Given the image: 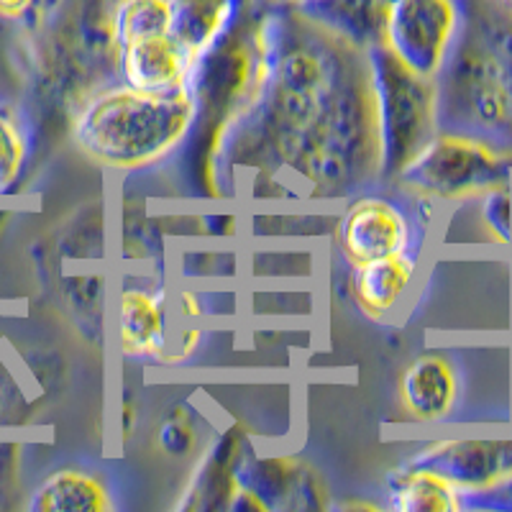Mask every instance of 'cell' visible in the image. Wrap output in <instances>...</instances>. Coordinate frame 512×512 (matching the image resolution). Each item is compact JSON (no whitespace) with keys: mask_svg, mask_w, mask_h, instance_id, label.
Returning a JSON list of instances; mask_svg holds the SVG:
<instances>
[{"mask_svg":"<svg viewBox=\"0 0 512 512\" xmlns=\"http://www.w3.org/2000/svg\"><path fill=\"white\" fill-rule=\"evenodd\" d=\"M482 200V223L502 246H512V182L479 195Z\"/></svg>","mask_w":512,"mask_h":512,"instance_id":"obj_16","label":"cell"},{"mask_svg":"<svg viewBox=\"0 0 512 512\" xmlns=\"http://www.w3.org/2000/svg\"><path fill=\"white\" fill-rule=\"evenodd\" d=\"M338 239L351 264L374 262L384 256L410 251L413 226L395 203L382 198H361L346 210Z\"/></svg>","mask_w":512,"mask_h":512,"instance_id":"obj_5","label":"cell"},{"mask_svg":"<svg viewBox=\"0 0 512 512\" xmlns=\"http://www.w3.org/2000/svg\"><path fill=\"white\" fill-rule=\"evenodd\" d=\"M29 507L36 512H105L111 510V497L95 474L62 469L36 489Z\"/></svg>","mask_w":512,"mask_h":512,"instance_id":"obj_12","label":"cell"},{"mask_svg":"<svg viewBox=\"0 0 512 512\" xmlns=\"http://www.w3.org/2000/svg\"><path fill=\"white\" fill-rule=\"evenodd\" d=\"M31 0H0V13L3 16H21L29 8Z\"/></svg>","mask_w":512,"mask_h":512,"instance_id":"obj_20","label":"cell"},{"mask_svg":"<svg viewBox=\"0 0 512 512\" xmlns=\"http://www.w3.org/2000/svg\"><path fill=\"white\" fill-rule=\"evenodd\" d=\"M192 59L169 34L149 36L121 47V72L128 88L169 93L185 88Z\"/></svg>","mask_w":512,"mask_h":512,"instance_id":"obj_8","label":"cell"},{"mask_svg":"<svg viewBox=\"0 0 512 512\" xmlns=\"http://www.w3.org/2000/svg\"><path fill=\"white\" fill-rule=\"evenodd\" d=\"M415 267H418V262L410 251L356 264L354 280H351L356 303L372 318H384V315L395 313L413 287Z\"/></svg>","mask_w":512,"mask_h":512,"instance_id":"obj_9","label":"cell"},{"mask_svg":"<svg viewBox=\"0 0 512 512\" xmlns=\"http://www.w3.org/2000/svg\"><path fill=\"white\" fill-rule=\"evenodd\" d=\"M24 157L26 146L18 128L6 116H0V190L16 182L18 172L24 167Z\"/></svg>","mask_w":512,"mask_h":512,"instance_id":"obj_17","label":"cell"},{"mask_svg":"<svg viewBox=\"0 0 512 512\" xmlns=\"http://www.w3.org/2000/svg\"><path fill=\"white\" fill-rule=\"evenodd\" d=\"M169 34V0H126L116 13L118 47Z\"/></svg>","mask_w":512,"mask_h":512,"instance_id":"obj_15","label":"cell"},{"mask_svg":"<svg viewBox=\"0 0 512 512\" xmlns=\"http://www.w3.org/2000/svg\"><path fill=\"white\" fill-rule=\"evenodd\" d=\"M459 510H512V474L479 489H459Z\"/></svg>","mask_w":512,"mask_h":512,"instance_id":"obj_18","label":"cell"},{"mask_svg":"<svg viewBox=\"0 0 512 512\" xmlns=\"http://www.w3.org/2000/svg\"><path fill=\"white\" fill-rule=\"evenodd\" d=\"M402 405L418 420L446 418L459 397V379L443 356L428 354L415 359L400 384Z\"/></svg>","mask_w":512,"mask_h":512,"instance_id":"obj_10","label":"cell"},{"mask_svg":"<svg viewBox=\"0 0 512 512\" xmlns=\"http://www.w3.org/2000/svg\"><path fill=\"white\" fill-rule=\"evenodd\" d=\"M390 505L400 512H456L459 510V489L441 474L410 466L390 474Z\"/></svg>","mask_w":512,"mask_h":512,"instance_id":"obj_13","label":"cell"},{"mask_svg":"<svg viewBox=\"0 0 512 512\" xmlns=\"http://www.w3.org/2000/svg\"><path fill=\"white\" fill-rule=\"evenodd\" d=\"M233 0H169V36L195 62L223 34Z\"/></svg>","mask_w":512,"mask_h":512,"instance_id":"obj_11","label":"cell"},{"mask_svg":"<svg viewBox=\"0 0 512 512\" xmlns=\"http://www.w3.org/2000/svg\"><path fill=\"white\" fill-rule=\"evenodd\" d=\"M159 443L167 448L169 454L185 456L192 446V433L185 423H180L177 418H172L164 423L162 433H159Z\"/></svg>","mask_w":512,"mask_h":512,"instance_id":"obj_19","label":"cell"},{"mask_svg":"<svg viewBox=\"0 0 512 512\" xmlns=\"http://www.w3.org/2000/svg\"><path fill=\"white\" fill-rule=\"evenodd\" d=\"M121 346L131 356H157L164 349L162 303L152 292L126 290L121 297Z\"/></svg>","mask_w":512,"mask_h":512,"instance_id":"obj_14","label":"cell"},{"mask_svg":"<svg viewBox=\"0 0 512 512\" xmlns=\"http://www.w3.org/2000/svg\"><path fill=\"white\" fill-rule=\"evenodd\" d=\"M195 118L187 88L144 93L116 88L85 105L75 121V139L90 159L108 167H144L180 144Z\"/></svg>","mask_w":512,"mask_h":512,"instance_id":"obj_1","label":"cell"},{"mask_svg":"<svg viewBox=\"0 0 512 512\" xmlns=\"http://www.w3.org/2000/svg\"><path fill=\"white\" fill-rule=\"evenodd\" d=\"M392 0H295V11L328 34L359 49L384 47Z\"/></svg>","mask_w":512,"mask_h":512,"instance_id":"obj_7","label":"cell"},{"mask_svg":"<svg viewBox=\"0 0 512 512\" xmlns=\"http://www.w3.org/2000/svg\"><path fill=\"white\" fill-rule=\"evenodd\" d=\"M441 474L456 489H479L512 474V441H441L410 459Z\"/></svg>","mask_w":512,"mask_h":512,"instance_id":"obj_6","label":"cell"},{"mask_svg":"<svg viewBox=\"0 0 512 512\" xmlns=\"http://www.w3.org/2000/svg\"><path fill=\"white\" fill-rule=\"evenodd\" d=\"M369 62L379 162L382 175L392 180L433 136V90L431 80L410 72L387 47L369 49Z\"/></svg>","mask_w":512,"mask_h":512,"instance_id":"obj_2","label":"cell"},{"mask_svg":"<svg viewBox=\"0 0 512 512\" xmlns=\"http://www.w3.org/2000/svg\"><path fill=\"white\" fill-rule=\"evenodd\" d=\"M459 13L454 0H392L384 26V47L410 72L433 80L454 41Z\"/></svg>","mask_w":512,"mask_h":512,"instance_id":"obj_4","label":"cell"},{"mask_svg":"<svg viewBox=\"0 0 512 512\" xmlns=\"http://www.w3.org/2000/svg\"><path fill=\"white\" fill-rule=\"evenodd\" d=\"M397 180L423 198H479L492 187L510 185L512 159L482 141L433 134Z\"/></svg>","mask_w":512,"mask_h":512,"instance_id":"obj_3","label":"cell"}]
</instances>
